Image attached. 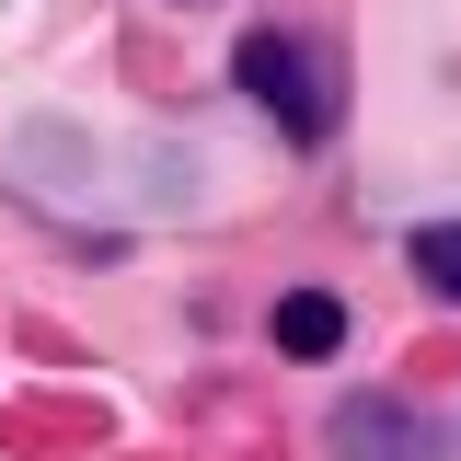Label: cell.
Listing matches in <instances>:
<instances>
[{
  "label": "cell",
  "mask_w": 461,
  "mask_h": 461,
  "mask_svg": "<svg viewBox=\"0 0 461 461\" xmlns=\"http://www.w3.org/2000/svg\"><path fill=\"white\" fill-rule=\"evenodd\" d=\"M277 346H288V357H335V346H346V300H335V288H288V300H277Z\"/></svg>",
  "instance_id": "cell-3"
},
{
  "label": "cell",
  "mask_w": 461,
  "mask_h": 461,
  "mask_svg": "<svg viewBox=\"0 0 461 461\" xmlns=\"http://www.w3.org/2000/svg\"><path fill=\"white\" fill-rule=\"evenodd\" d=\"M230 81H242V93H266V115H277L288 139H323V127H335V93H323L312 47H300V35H277V23L230 47Z\"/></svg>",
  "instance_id": "cell-1"
},
{
  "label": "cell",
  "mask_w": 461,
  "mask_h": 461,
  "mask_svg": "<svg viewBox=\"0 0 461 461\" xmlns=\"http://www.w3.org/2000/svg\"><path fill=\"white\" fill-rule=\"evenodd\" d=\"M415 277L461 300V220H427V230H415Z\"/></svg>",
  "instance_id": "cell-4"
},
{
  "label": "cell",
  "mask_w": 461,
  "mask_h": 461,
  "mask_svg": "<svg viewBox=\"0 0 461 461\" xmlns=\"http://www.w3.org/2000/svg\"><path fill=\"white\" fill-rule=\"evenodd\" d=\"M323 450H335V461H438L450 438H438L415 403H393V393H346L335 427H323Z\"/></svg>",
  "instance_id": "cell-2"
}]
</instances>
